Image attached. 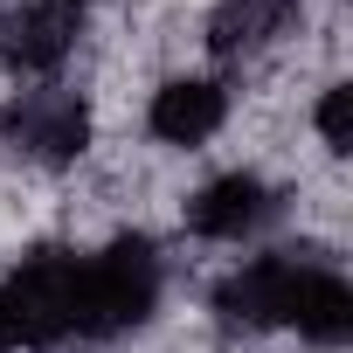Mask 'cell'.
<instances>
[{"label": "cell", "mask_w": 353, "mask_h": 353, "mask_svg": "<svg viewBox=\"0 0 353 353\" xmlns=\"http://www.w3.org/2000/svg\"><path fill=\"white\" fill-rule=\"evenodd\" d=\"M152 291H159L152 250H145V243H118L111 256H97V263L77 270V319H70V325L104 339V332L145 319V312H152Z\"/></svg>", "instance_id": "cell-1"}, {"label": "cell", "mask_w": 353, "mask_h": 353, "mask_svg": "<svg viewBox=\"0 0 353 353\" xmlns=\"http://www.w3.org/2000/svg\"><path fill=\"white\" fill-rule=\"evenodd\" d=\"M8 139L35 159H77L83 139H90V118L70 90H28L14 111H8Z\"/></svg>", "instance_id": "cell-3"}, {"label": "cell", "mask_w": 353, "mask_h": 353, "mask_svg": "<svg viewBox=\"0 0 353 353\" xmlns=\"http://www.w3.org/2000/svg\"><path fill=\"white\" fill-rule=\"evenodd\" d=\"M291 319L312 346H339L353 332V291L332 277V270H298V291H291Z\"/></svg>", "instance_id": "cell-7"}, {"label": "cell", "mask_w": 353, "mask_h": 353, "mask_svg": "<svg viewBox=\"0 0 353 353\" xmlns=\"http://www.w3.org/2000/svg\"><path fill=\"white\" fill-rule=\"evenodd\" d=\"M8 346H21V339H14V319H8V298H0V353H8Z\"/></svg>", "instance_id": "cell-11"}, {"label": "cell", "mask_w": 353, "mask_h": 353, "mask_svg": "<svg viewBox=\"0 0 353 353\" xmlns=\"http://www.w3.org/2000/svg\"><path fill=\"white\" fill-rule=\"evenodd\" d=\"M263 208H270V194H263L256 173H229V181H215L188 201V229L194 236H243L263 222Z\"/></svg>", "instance_id": "cell-6"}, {"label": "cell", "mask_w": 353, "mask_h": 353, "mask_svg": "<svg viewBox=\"0 0 353 353\" xmlns=\"http://www.w3.org/2000/svg\"><path fill=\"white\" fill-rule=\"evenodd\" d=\"M319 132H325L332 152L353 145V90H325V104H319Z\"/></svg>", "instance_id": "cell-10"}, {"label": "cell", "mask_w": 353, "mask_h": 353, "mask_svg": "<svg viewBox=\"0 0 353 353\" xmlns=\"http://www.w3.org/2000/svg\"><path fill=\"white\" fill-rule=\"evenodd\" d=\"M222 125V90L215 83H166L159 97H152V132L166 139V145H201L208 132Z\"/></svg>", "instance_id": "cell-8"}, {"label": "cell", "mask_w": 353, "mask_h": 353, "mask_svg": "<svg viewBox=\"0 0 353 353\" xmlns=\"http://www.w3.org/2000/svg\"><path fill=\"white\" fill-rule=\"evenodd\" d=\"M291 291H298V263L291 256H263L250 270H236L222 284V312L229 319H250V325H270V319H291Z\"/></svg>", "instance_id": "cell-5"}, {"label": "cell", "mask_w": 353, "mask_h": 353, "mask_svg": "<svg viewBox=\"0 0 353 353\" xmlns=\"http://www.w3.org/2000/svg\"><path fill=\"white\" fill-rule=\"evenodd\" d=\"M8 298V319H14V339L21 346H49V339H63L70 332V319H77V256H35V263H21V277L0 291Z\"/></svg>", "instance_id": "cell-2"}, {"label": "cell", "mask_w": 353, "mask_h": 353, "mask_svg": "<svg viewBox=\"0 0 353 353\" xmlns=\"http://www.w3.org/2000/svg\"><path fill=\"white\" fill-rule=\"evenodd\" d=\"M70 8H77V0H70Z\"/></svg>", "instance_id": "cell-12"}, {"label": "cell", "mask_w": 353, "mask_h": 353, "mask_svg": "<svg viewBox=\"0 0 353 353\" xmlns=\"http://www.w3.org/2000/svg\"><path fill=\"white\" fill-rule=\"evenodd\" d=\"M284 21H291V0H222L208 21V49H222V56L256 49V42L284 35Z\"/></svg>", "instance_id": "cell-9"}, {"label": "cell", "mask_w": 353, "mask_h": 353, "mask_svg": "<svg viewBox=\"0 0 353 353\" xmlns=\"http://www.w3.org/2000/svg\"><path fill=\"white\" fill-rule=\"evenodd\" d=\"M77 42V8L70 0H35V8L0 21V56L21 63V70H56Z\"/></svg>", "instance_id": "cell-4"}]
</instances>
